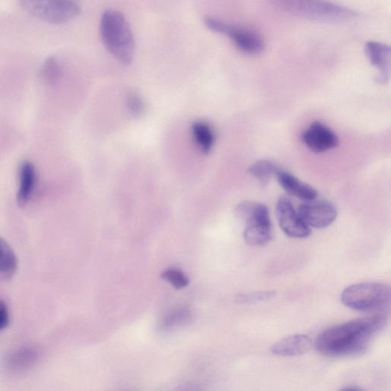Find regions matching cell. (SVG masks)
Masks as SVG:
<instances>
[{"label": "cell", "instance_id": "cell-9", "mask_svg": "<svg viewBox=\"0 0 391 391\" xmlns=\"http://www.w3.org/2000/svg\"><path fill=\"white\" fill-rule=\"evenodd\" d=\"M304 145L317 153H321L338 146L339 138L332 130L320 122H314L301 134Z\"/></svg>", "mask_w": 391, "mask_h": 391}, {"label": "cell", "instance_id": "cell-13", "mask_svg": "<svg viewBox=\"0 0 391 391\" xmlns=\"http://www.w3.org/2000/svg\"><path fill=\"white\" fill-rule=\"evenodd\" d=\"M36 170L29 161L21 162L19 167V189L17 195L19 205H26L34 193L36 183Z\"/></svg>", "mask_w": 391, "mask_h": 391}, {"label": "cell", "instance_id": "cell-16", "mask_svg": "<svg viewBox=\"0 0 391 391\" xmlns=\"http://www.w3.org/2000/svg\"><path fill=\"white\" fill-rule=\"evenodd\" d=\"M39 357V352L32 347H24L11 353L6 360L8 367L13 371H24L34 365Z\"/></svg>", "mask_w": 391, "mask_h": 391}, {"label": "cell", "instance_id": "cell-26", "mask_svg": "<svg viewBox=\"0 0 391 391\" xmlns=\"http://www.w3.org/2000/svg\"><path fill=\"white\" fill-rule=\"evenodd\" d=\"M340 391H360L354 388H344L340 390Z\"/></svg>", "mask_w": 391, "mask_h": 391}, {"label": "cell", "instance_id": "cell-3", "mask_svg": "<svg viewBox=\"0 0 391 391\" xmlns=\"http://www.w3.org/2000/svg\"><path fill=\"white\" fill-rule=\"evenodd\" d=\"M390 288L375 282H365L347 288L342 293L344 305L357 311H372L383 308L390 303Z\"/></svg>", "mask_w": 391, "mask_h": 391}, {"label": "cell", "instance_id": "cell-24", "mask_svg": "<svg viewBox=\"0 0 391 391\" xmlns=\"http://www.w3.org/2000/svg\"><path fill=\"white\" fill-rule=\"evenodd\" d=\"M274 295V292H255L238 297V301L244 303H253L268 300Z\"/></svg>", "mask_w": 391, "mask_h": 391}, {"label": "cell", "instance_id": "cell-14", "mask_svg": "<svg viewBox=\"0 0 391 391\" xmlns=\"http://www.w3.org/2000/svg\"><path fill=\"white\" fill-rule=\"evenodd\" d=\"M235 211L238 218L243 221L245 225L270 222L268 209L263 203L245 201L238 204Z\"/></svg>", "mask_w": 391, "mask_h": 391}, {"label": "cell", "instance_id": "cell-18", "mask_svg": "<svg viewBox=\"0 0 391 391\" xmlns=\"http://www.w3.org/2000/svg\"><path fill=\"white\" fill-rule=\"evenodd\" d=\"M17 257L9 245L0 236V280L12 278L17 270Z\"/></svg>", "mask_w": 391, "mask_h": 391}, {"label": "cell", "instance_id": "cell-25", "mask_svg": "<svg viewBox=\"0 0 391 391\" xmlns=\"http://www.w3.org/2000/svg\"><path fill=\"white\" fill-rule=\"evenodd\" d=\"M9 322V314L6 303L0 299V331L4 330Z\"/></svg>", "mask_w": 391, "mask_h": 391}, {"label": "cell", "instance_id": "cell-4", "mask_svg": "<svg viewBox=\"0 0 391 391\" xmlns=\"http://www.w3.org/2000/svg\"><path fill=\"white\" fill-rule=\"evenodd\" d=\"M23 7L31 15L52 24L66 23L81 11L78 3L73 1H24Z\"/></svg>", "mask_w": 391, "mask_h": 391}, {"label": "cell", "instance_id": "cell-11", "mask_svg": "<svg viewBox=\"0 0 391 391\" xmlns=\"http://www.w3.org/2000/svg\"><path fill=\"white\" fill-rule=\"evenodd\" d=\"M312 347V340L308 335L295 334L275 342L270 352L280 357H295L307 353Z\"/></svg>", "mask_w": 391, "mask_h": 391}, {"label": "cell", "instance_id": "cell-12", "mask_svg": "<svg viewBox=\"0 0 391 391\" xmlns=\"http://www.w3.org/2000/svg\"><path fill=\"white\" fill-rule=\"evenodd\" d=\"M276 176L280 187L293 197L305 202L317 199L318 192L291 173L280 170Z\"/></svg>", "mask_w": 391, "mask_h": 391}, {"label": "cell", "instance_id": "cell-8", "mask_svg": "<svg viewBox=\"0 0 391 391\" xmlns=\"http://www.w3.org/2000/svg\"><path fill=\"white\" fill-rule=\"evenodd\" d=\"M298 213L307 225L315 229H323L330 226L337 217L335 205L325 200H313L303 203Z\"/></svg>", "mask_w": 391, "mask_h": 391}, {"label": "cell", "instance_id": "cell-7", "mask_svg": "<svg viewBox=\"0 0 391 391\" xmlns=\"http://www.w3.org/2000/svg\"><path fill=\"white\" fill-rule=\"evenodd\" d=\"M276 209L280 227L287 235L295 238H304L310 235V228L303 222L287 197L282 196L279 198Z\"/></svg>", "mask_w": 391, "mask_h": 391}, {"label": "cell", "instance_id": "cell-20", "mask_svg": "<svg viewBox=\"0 0 391 391\" xmlns=\"http://www.w3.org/2000/svg\"><path fill=\"white\" fill-rule=\"evenodd\" d=\"M43 79L49 84L57 83L62 75L61 65L56 57L48 58L41 68Z\"/></svg>", "mask_w": 391, "mask_h": 391}, {"label": "cell", "instance_id": "cell-6", "mask_svg": "<svg viewBox=\"0 0 391 391\" xmlns=\"http://www.w3.org/2000/svg\"><path fill=\"white\" fill-rule=\"evenodd\" d=\"M290 6L300 16L317 21H341L355 15L350 9L325 2H298Z\"/></svg>", "mask_w": 391, "mask_h": 391}, {"label": "cell", "instance_id": "cell-23", "mask_svg": "<svg viewBox=\"0 0 391 391\" xmlns=\"http://www.w3.org/2000/svg\"><path fill=\"white\" fill-rule=\"evenodd\" d=\"M127 110L130 115L135 117L142 116L146 111V103L138 93H131L127 97Z\"/></svg>", "mask_w": 391, "mask_h": 391}, {"label": "cell", "instance_id": "cell-2", "mask_svg": "<svg viewBox=\"0 0 391 391\" xmlns=\"http://www.w3.org/2000/svg\"><path fill=\"white\" fill-rule=\"evenodd\" d=\"M101 36L106 49L124 64L133 61L136 41L125 16L115 9H107L101 20Z\"/></svg>", "mask_w": 391, "mask_h": 391}, {"label": "cell", "instance_id": "cell-27", "mask_svg": "<svg viewBox=\"0 0 391 391\" xmlns=\"http://www.w3.org/2000/svg\"><path fill=\"white\" fill-rule=\"evenodd\" d=\"M183 391H186V390H183Z\"/></svg>", "mask_w": 391, "mask_h": 391}, {"label": "cell", "instance_id": "cell-10", "mask_svg": "<svg viewBox=\"0 0 391 391\" xmlns=\"http://www.w3.org/2000/svg\"><path fill=\"white\" fill-rule=\"evenodd\" d=\"M365 51L369 61L379 71L376 80L380 83L388 81L391 54L390 46L381 42L368 41L366 43Z\"/></svg>", "mask_w": 391, "mask_h": 391}, {"label": "cell", "instance_id": "cell-17", "mask_svg": "<svg viewBox=\"0 0 391 391\" xmlns=\"http://www.w3.org/2000/svg\"><path fill=\"white\" fill-rule=\"evenodd\" d=\"M191 133L194 142L205 154L212 150L215 140L213 127L204 121H196L191 126Z\"/></svg>", "mask_w": 391, "mask_h": 391}, {"label": "cell", "instance_id": "cell-1", "mask_svg": "<svg viewBox=\"0 0 391 391\" xmlns=\"http://www.w3.org/2000/svg\"><path fill=\"white\" fill-rule=\"evenodd\" d=\"M386 324V317L374 315L334 325L318 335L315 347L320 354L330 357L361 355Z\"/></svg>", "mask_w": 391, "mask_h": 391}, {"label": "cell", "instance_id": "cell-19", "mask_svg": "<svg viewBox=\"0 0 391 391\" xmlns=\"http://www.w3.org/2000/svg\"><path fill=\"white\" fill-rule=\"evenodd\" d=\"M279 171L274 163L267 160L255 161L248 168V172L263 184L268 183L271 177L276 176Z\"/></svg>", "mask_w": 391, "mask_h": 391}, {"label": "cell", "instance_id": "cell-21", "mask_svg": "<svg viewBox=\"0 0 391 391\" xmlns=\"http://www.w3.org/2000/svg\"><path fill=\"white\" fill-rule=\"evenodd\" d=\"M191 318L188 310L181 309L169 313L161 322V327L168 330L186 323Z\"/></svg>", "mask_w": 391, "mask_h": 391}, {"label": "cell", "instance_id": "cell-15", "mask_svg": "<svg viewBox=\"0 0 391 391\" xmlns=\"http://www.w3.org/2000/svg\"><path fill=\"white\" fill-rule=\"evenodd\" d=\"M273 236V230L271 222L245 225L244 238L249 245H264L270 241Z\"/></svg>", "mask_w": 391, "mask_h": 391}, {"label": "cell", "instance_id": "cell-5", "mask_svg": "<svg viewBox=\"0 0 391 391\" xmlns=\"http://www.w3.org/2000/svg\"><path fill=\"white\" fill-rule=\"evenodd\" d=\"M204 21L210 29L229 36L237 48L245 53L256 54L265 49L263 39L252 31L232 26L225 21L210 16L205 17Z\"/></svg>", "mask_w": 391, "mask_h": 391}, {"label": "cell", "instance_id": "cell-22", "mask_svg": "<svg viewBox=\"0 0 391 391\" xmlns=\"http://www.w3.org/2000/svg\"><path fill=\"white\" fill-rule=\"evenodd\" d=\"M161 278L177 289L184 288L189 284L188 278L178 269L166 270L162 273Z\"/></svg>", "mask_w": 391, "mask_h": 391}]
</instances>
